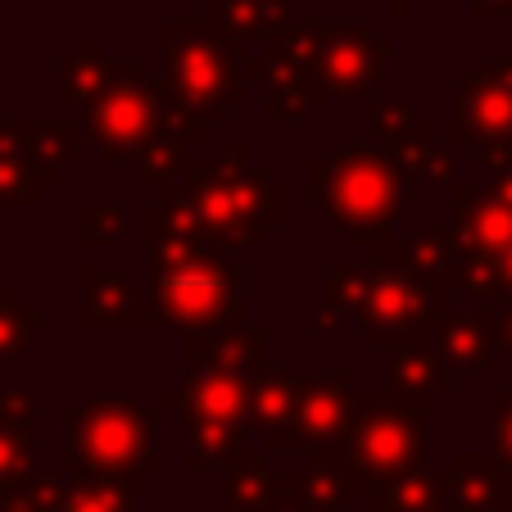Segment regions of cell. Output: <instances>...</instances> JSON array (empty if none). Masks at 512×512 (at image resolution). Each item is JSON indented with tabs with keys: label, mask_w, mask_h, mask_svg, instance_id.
Listing matches in <instances>:
<instances>
[{
	"label": "cell",
	"mask_w": 512,
	"mask_h": 512,
	"mask_svg": "<svg viewBox=\"0 0 512 512\" xmlns=\"http://www.w3.org/2000/svg\"><path fill=\"white\" fill-rule=\"evenodd\" d=\"M499 445L512 458V395H503V404H499Z\"/></svg>",
	"instance_id": "1"
},
{
	"label": "cell",
	"mask_w": 512,
	"mask_h": 512,
	"mask_svg": "<svg viewBox=\"0 0 512 512\" xmlns=\"http://www.w3.org/2000/svg\"><path fill=\"white\" fill-rule=\"evenodd\" d=\"M494 10H512V0H476V14H494Z\"/></svg>",
	"instance_id": "2"
},
{
	"label": "cell",
	"mask_w": 512,
	"mask_h": 512,
	"mask_svg": "<svg viewBox=\"0 0 512 512\" xmlns=\"http://www.w3.org/2000/svg\"><path fill=\"white\" fill-rule=\"evenodd\" d=\"M508 340H512V318H508Z\"/></svg>",
	"instance_id": "3"
}]
</instances>
